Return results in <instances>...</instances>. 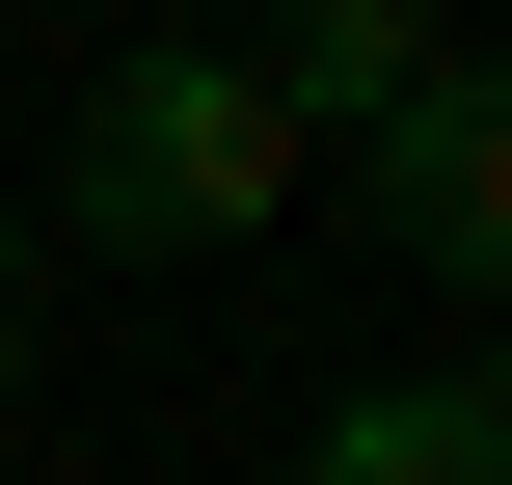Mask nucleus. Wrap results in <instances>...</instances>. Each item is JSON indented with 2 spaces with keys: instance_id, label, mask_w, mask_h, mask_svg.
Masks as SVG:
<instances>
[{
  "instance_id": "1",
  "label": "nucleus",
  "mask_w": 512,
  "mask_h": 485,
  "mask_svg": "<svg viewBox=\"0 0 512 485\" xmlns=\"http://www.w3.org/2000/svg\"><path fill=\"white\" fill-rule=\"evenodd\" d=\"M54 216H81V243H135V270H189V243H270V216H297V108H270L243 54H189V27H162V54H108V81H81V162H54Z\"/></svg>"
},
{
  "instance_id": "2",
  "label": "nucleus",
  "mask_w": 512,
  "mask_h": 485,
  "mask_svg": "<svg viewBox=\"0 0 512 485\" xmlns=\"http://www.w3.org/2000/svg\"><path fill=\"white\" fill-rule=\"evenodd\" d=\"M351 216L405 243V270H459V297H512V54H432L378 135H351Z\"/></svg>"
},
{
  "instance_id": "3",
  "label": "nucleus",
  "mask_w": 512,
  "mask_h": 485,
  "mask_svg": "<svg viewBox=\"0 0 512 485\" xmlns=\"http://www.w3.org/2000/svg\"><path fill=\"white\" fill-rule=\"evenodd\" d=\"M297 135H378L405 81H432V0H270V54H243Z\"/></svg>"
},
{
  "instance_id": "4",
  "label": "nucleus",
  "mask_w": 512,
  "mask_h": 485,
  "mask_svg": "<svg viewBox=\"0 0 512 485\" xmlns=\"http://www.w3.org/2000/svg\"><path fill=\"white\" fill-rule=\"evenodd\" d=\"M297 485H512V405L486 378H378V405H324Z\"/></svg>"
},
{
  "instance_id": "5",
  "label": "nucleus",
  "mask_w": 512,
  "mask_h": 485,
  "mask_svg": "<svg viewBox=\"0 0 512 485\" xmlns=\"http://www.w3.org/2000/svg\"><path fill=\"white\" fill-rule=\"evenodd\" d=\"M0 378H27V243H0Z\"/></svg>"
},
{
  "instance_id": "6",
  "label": "nucleus",
  "mask_w": 512,
  "mask_h": 485,
  "mask_svg": "<svg viewBox=\"0 0 512 485\" xmlns=\"http://www.w3.org/2000/svg\"><path fill=\"white\" fill-rule=\"evenodd\" d=\"M486 405H512V378H486Z\"/></svg>"
}]
</instances>
